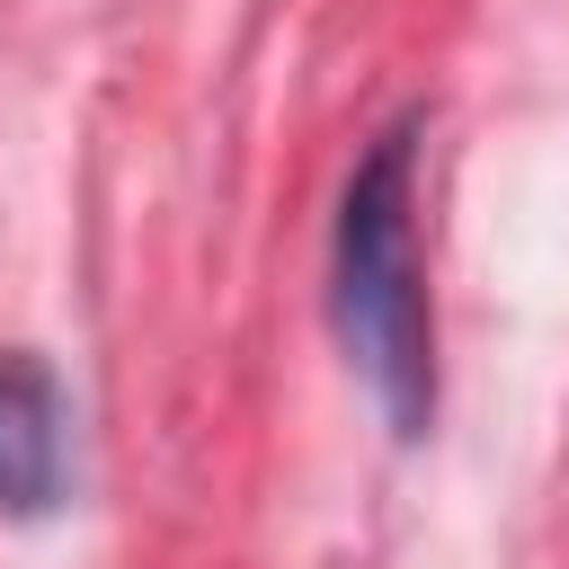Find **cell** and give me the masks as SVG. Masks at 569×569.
Returning <instances> with one entry per match:
<instances>
[{
    "label": "cell",
    "instance_id": "1",
    "mask_svg": "<svg viewBox=\"0 0 569 569\" xmlns=\"http://www.w3.org/2000/svg\"><path fill=\"white\" fill-rule=\"evenodd\" d=\"M329 302L382 427L418 445L436 427V311H427V267H418V116L382 124L338 196Z\"/></svg>",
    "mask_w": 569,
    "mask_h": 569
},
{
    "label": "cell",
    "instance_id": "2",
    "mask_svg": "<svg viewBox=\"0 0 569 569\" xmlns=\"http://www.w3.org/2000/svg\"><path fill=\"white\" fill-rule=\"evenodd\" d=\"M71 480V409L44 356H0V507L44 516Z\"/></svg>",
    "mask_w": 569,
    "mask_h": 569
}]
</instances>
